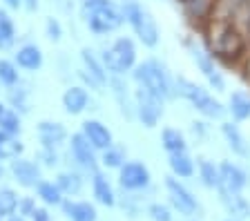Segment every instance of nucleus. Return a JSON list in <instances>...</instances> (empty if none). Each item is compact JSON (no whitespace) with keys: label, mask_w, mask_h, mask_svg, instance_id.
<instances>
[{"label":"nucleus","mask_w":250,"mask_h":221,"mask_svg":"<svg viewBox=\"0 0 250 221\" xmlns=\"http://www.w3.org/2000/svg\"><path fill=\"white\" fill-rule=\"evenodd\" d=\"M81 14H83L85 25L94 36L112 34L125 22L123 11L114 0H83Z\"/></svg>","instance_id":"f257e3e1"},{"label":"nucleus","mask_w":250,"mask_h":221,"mask_svg":"<svg viewBox=\"0 0 250 221\" xmlns=\"http://www.w3.org/2000/svg\"><path fill=\"white\" fill-rule=\"evenodd\" d=\"M132 79H134L136 85L150 90L152 94L161 96L163 100H170L177 96L174 79L170 76L166 65L161 60H156V58H147L143 63H136V67L132 69Z\"/></svg>","instance_id":"f03ea898"},{"label":"nucleus","mask_w":250,"mask_h":221,"mask_svg":"<svg viewBox=\"0 0 250 221\" xmlns=\"http://www.w3.org/2000/svg\"><path fill=\"white\" fill-rule=\"evenodd\" d=\"M121 11H123V20L132 27V32L139 38L141 45H146V47H156V45H159V40H161V36H159V25H156L154 16L141 5L139 0H127V2H123Z\"/></svg>","instance_id":"7ed1b4c3"},{"label":"nucleus","mask_w":250,"mask_h":221,"mask_svg":"<svg viewBox=\"0 0 250 221\" xmlns=\"http://www.w3.org/2000/svg\"><path fill=\"white\" fill-rule=\"evenodd\" d=\"M174 90L181 99H186L199 114L208 116V119H224L226 107L210 94L208 90H203L201 85H197L194 80L186 79V76H177L174 79Z\"/></svg>","instance_id":"20e7f679"},{"label":"nucleus","mask_w":250,"mask_h":221,"mask_svg":"<svg viewBox=\"0 0 250 221\" xmlns=\"http://www.w3.org/2000/svg\"><path fill=\"white\" fill-rule=\"evenodd\" d=\"M99 56L109 76H123L136 67V45L130 36L114 38L112 45L101 49Z\"/></svg>","instance_id":"39448f33"},{"label":"nucleus","mask_w":250,"mask_h":221,"mask_svg":"<svg viewBox=\"0 0 250 221\" xmlns=\"http://www.w3.org/2000/svg\"><path fill=\"white\" fill-rule=\"evenodd\" d=\"M163 103L166 100L161 96L152 94L150 90L136 85L134 90V119H139L141 125L146 127H156L163 116Z\"/></svg>","instance_id":"423d86ee"},{"label":"nucleus","mask_w":250,"mask_h":221,"mask_svg":"<svg viewBox=\"0 0 250 221\" xmlns=\"http://www.w3.org/2000/svg\"><path fill=\"white\" fill-rule=\"evenodd\" d=\"M166 190L170 197L172 208L183 217H197L201 215V203L197 201V197L192 195V190L183 183V179H177L174 174L166 177Z\"/></svg>","instance_id":"0eeeda50"},{"label":"nucleus","mask_w":250,"mask_h":221,"mask_svg":"<svg viewBox=\"0 0 250 221\" xmlns=\"http://www.w3.org/2000/svg\"><path fill=\"white\" fill-rule=\"evenodd\" d=\"M152 183V174L143 161H125L119 170V185L123 192H143Z\"/></svg>","instance_id":"6e6552de"},{"label":"nucleus","mask_w":250,"mask_h":221,"mask_svg":"<svg viewBox=\"0 0 250 221\" xmlns=\"http://www.w3.org/2000/svg\"><path fill=\"white\" fill-rule=\"evenodd\" d=\"M188 52H190V56H192L197 69L203 74V79L210 83V87H212L214 92H224L226 90V79H224V74L217 69L212 56H210L208 52H203V47H199L197 42H188Z\"/></svg>","instance_id":"1a4fd4ad"},{"label":"nucleus","mask_w":250,"mask_h":221,"mask_svg":"<svg viewBox=\"0 0 250 221\" xmlns=\"http://www.w3.org/2000/svg\"><path fill=\"white\" fill-rule=\"evenodd\" d=\"M69 154H72V159L76 161L78 168L85 170V172H89V174L96 172V170L101 168L99 150H96V147H94L81 132L72 134V139H69Z\"/></svg>","instance_id":"9d476101"},{"label":"nucleus","mask_w":250,"mask_h":221,"mask_svg":"<svg viewBox=\"0 0 250 221\" xmlns=\"http://www.w3.org/2000/svg\"><path fill=\"white\" fill-rule=\"evenodd\" d=\"M9 174L14 181L25 190H34L42 181V168L38 161H31L25 157H16L9 161Z\"/></svg>","instance_id":"9b49d317"},{"label":"nucleus","mask_w":250,"mask_h":221,"mask_svg":"<svg viewBox=\"0 0 250 221\" xmlns=\"http://www.w3.org/2000/svg\"><path fill=\"white\" fill-rule=\"evenodd\" d=\"M219 172H221V188L230 190V192H244V188L250 183L248 172L234 161H221Z\"/></svg>","instance_id":"f8f14e48"},{"label":"nucleus","mask_w":250,"mask_h":221,"mask_svg":"<svg viewBox=\"0 0 250 221\" xmlns=\"http://www.w3.org/2000/svg\"><path fill=\"white\" fill-rule=\"evenodd\" d=\"M81 134H83V137L87 139L99 152L107 150V147L114 143L112 130H109L105 123L96 121V119H87V121H83V125H81Z\"/></svg>","instance_id":"ddd939ff"},{"label":"nucleus","mask_w":250,"mask_h":221,"mask_svg":"<svg viewBox=\"0 0 250 221\" xmlns=\"http://www.w3.org/2000/svg\"><path fill=\"white\" fill-rule=\"evenodd\" d=\"M107 87L112 90L116 105H119L121 114L125 119H134V92H130L127 83L123 80V76H109Z\"/></svg>","instance_id":"4468645a"},{"label":"nucleus","mask_w":250,"mask_h":221,"mask_svg":"<svg viewBox=\"0 0 250 221\" xmlns=\"http://www.w3.org/2000/svg\"><path fill=\"white\" fill-rule=\"evenodd\" d=\"M89 183H92V197H94V201H96V203L105 205V208H114V205L119 203L116 190H114V185L109 183L107 177H105V172H101V170L92 172Z\"/></svg>","instance_id":"2eb2a0df"},{"label":"nucleus","mask_w":250,"mask_h":221,"mask_svg":"<svg viewBox=\"0 0 250 221\" xmlns=\"http://www.w3.org/2000/svg\"><path fill=\"white\" fill-rule=\"evenodd\" d=\"M36 132H38L41 147H54V150H58V147L69 139L67 127L58 121H41L36 127Z\"/></svg>","instance_id":"dca6fc26"},{"label":"nucleus","mask_w":250,"mask_h":221,"mask_svg":"<svg viewBox=\"0 0 250 221\" xmlns=\"http://www.w3.org/2000/svg\"><path fill=\"white\" fill-rule=\"evenodd\" d=\"M62 107H65V112L72 116H78L83 114L85 110L89 107V92L85 85H69L67 90L62 92Z\"/></svg>","instance_id":"f3484780"},{"label":"nucleus","mask_w":250,"mask_h":221,"mask_svg":"<svg viewBox=\"0 0 250 221\" xmlns=\"http://www.w3.org/2000/svg\"><path fill=\"white\" fill-rule=\"evenodd\" d=\"M61 210L69 221H96L99 219L96 205L89 203V201L72 199V197H65V201L61 203Z\"/></svg>","instance_id":"a211bd4d"},{"label":"nucleus","mask_w":250,"mask_h":221,"mask_svg":"<svg viewBox=\"0 0 250 221\" xmlns=\"http://www.w3.org/2000/svg\"><path fill=\"white\" fill-rule=\"evenodd\" d=\"M81 63H83V72L89 74V76L99 83L101 90H103V87H107L109 74H107V69H105V65H103V60H101L99 54L92 52L89 47L81 49Z\"/></svg>","instance_id":"6ab92c4d"},{"label":"nucleus","mask_w":250,"mask_h":221,"mask_svg":"<svg viewBox=\"0 0 250 221\" xmlns=\"http://www.w3.org/2000/svg\"><path fill=\"white\" fill-rule=\"evenodd\" d=\"M14 60L22 72H38L42 67L45 58H42V49L38 47L36 42H25V45H21L16 49Z\"/></svg>","instance_id":"aec40b11"},{"label":"nucleus","mask_w":250,"mask_h":221,"mask_svg":"<svg viewBox=\"0 0 250 221\" xmlns=\"http://www.w3.org/2000/svg\"><path fill=\"white\" fill-rule=\"evenodd\" d=\"M221 134H224L228 147L232 150V154H237L239 159H250V143L246 141L244 132L239 130V125L232 121L221 123Z\"/></svg>","instance_id":"412c9836"},{"label":"nucleus","mask_w":250,"mask_h":221,"mask_svg":"<svg viewBox=\"0 0 250 221\" xmlns=\"http://www.w3.org/2000/svg\"><path fill=\"white\" fill-rule=\"evenodd\" d=\"M217 192H219V201L224 203V208L228 210L230 217H234V219L250 217V203L246 201V197L241 192H230L226 188H219Z\"/></svg>","instance_id":"4be33fe9"},{"label":"nucleus","mask_w":250,"mask_h":221,"mask_svg":"<svg viewBox=\"0 0 250 221\" xmlns=\"http://www.w3.org/2000/svg\"><path fill=\"white\" fill-rule=\"evenodd\" d=\"M56 185L61 188V192L65 197H78L81 195V190L85 185V179L83 174L78 172V170H61L56 174Z\"/></svg>","instance_id":"5701e85b"},{"label":"nucleus","mask_w":250,"mask_h":221,"mask_svg":"<svg viewBox=\"0 0 250 221\" xmlns=\"http://www.w3.org/2000/svg\"><path fill=\"white\" fill-rule=\"evenodd\" d=\"M167 165H170V172L177 179H192L194 172H197V163L188 152L167 154Z\"/></svg>","instance_id":"b1692460"},{"label":"nucleus","mask_w":250,"mask_h":221,"mask_svg":"<svg viewBox=\"0 0 250 221\" xmlns=\"http://www.w3.org/2000/svg\"><path fill=\"white\" fill-rule=\"evenodd\" d=\"M34 190H36V199L42 201V205H47V208H61V203L65 201V195L61 192L56 181L42 179Z\"/></svg>","instance_id":"393cba45"},{"label":"nucleus","mask_w":250,"mask_h":221,"mask_svg":"<svg viewBox=\"0 0 250 221\" xmlns=\"http://www.w3.org/2000/svg\"><path fill=\"white\" fill-rule=\"evenodd\" d=\"M197 174H199V179H201V183L206 185V188H210V190L221 188V172H219V165L214 163V161L201 157L197 161Z\"/></svg>","instance_id":"a878e982"},{"label":"nucleus","mask_w":250,"mask_h":221,"mask_svg":"<svg viewBox=\"0 0 250 221\" xmlns=\"http://www.w3.org/2000/svg\"><path fill=\"white\" fill-rule=\"evenodd\" d=\"M125 161H127V150L119 143H112L107 150L99 152V163L105 170H121L125 165Z\"/></svg>","instance_id":"bb28decb"},{"label":"nucleus","mask_w":250,"mask_h":221,"mask_svg":"<svg viewBox=\"0 0 250 221\" xmlns=\"http://www.w3.org/2000/svg\"><path fill=\"white\" fill-rule=\"evenodd\" d=\"M161 145L167 154L188 152V139L177 127H163L161 130Z\"/></svg>","instance_id":"cd10ccee"},{"label":"nucleus","mask_w":250,"mask_h":221,"mask_svg":"<svg viewBox=\"0 0 250 221\" xmlns=\"http://www.w3.org/2000/svg\"><path fill=\"white\" fill-rule=\"evenodd\" d=\"M226 110L232 114V119L237 123L248 121L250 119V96L246 92H232L228 99V107Z\"/></svg>","instance_id":"c85d7f7f"},{"label":"nucleus","mask_w":250,"mask_h":221,"mask_svg":"<svg viewBox=\"0 0 250 221\" xmlns=\"http://www.w3.org/2000/svg\"><path fill=\"white\" fill-rule=\"evenodd\" d=\"M16 42V25L11 20L9 11L5 7H0V52H7L9 47H14Z\"/></svg>","instance_id":"c756f323"},{"label":"nucleus","mask_w":250,"mask_h":221,"mask_svg":"<svg viewBox=\"0 0 250 221\" xmlns=\"http://www.w3.org/2000/svg\"><path fill=\"white\" fill-rule=\"evenodd\" d=\"M21 85V67L16 65V60L9 58H0V87H16Z\"/></svg>","instance_id":"7c9ffc66"},{"label":"nucleus","mask_w":250,"mask_h":221,"mask_svg":"<svg viewBox=\"0 0 250 221\" xmlns=\"http://www.w3.org/2000/svg\"><path fill=\"white\" fill-rule=\"evenodd\" d=\"M7 99H9V110H16L21 116L29 112V90H25L22 85L9 87L7 90Z\"/></svg>","instance_id":"2f4dec72"},{"label":"nucleus","mask_w":250,"mask_h":221,"mask_svg":"<svg viewBox=\"0 0 250 221\" xmlns=\"http://www.w3.org/2000/svg\"><path fill=\"white\" fill-rule=\"evenodd\" d=\"M0 132L7 134V137L18 139L22 132V116L16 110H9V107H7V112L0 116Z\"/></svg>","instance_id":"473e14b6"},{"label":"nucleus","mask_w":250,"mask_h":221,"mask_svg":"<svg viewBox=\"0 0 250 221\" xmlns=\"http://www.w3.org/2000/svg\"><path fill=\"white\" fill-rule=\"evenodd\" d=\"M22 152H25V145L21 139L7 137L0 132V161H11L16 157H22Z\"/></svg>","instance_id":"72a5a7b5"},{"label":"nucleus","mask_w":250,"mask_h":221,"mask_svg":"<svg viewBox=\"0 0 250 221\" xmlns=\"http://www.w3.org/2000/svg\"><path fill=\"white\" fill-rule=\"evenodd\" d=\"M18 192H16L14 188H7V185H2L0 188V217L2 219H7V217H14L16 210H18Z\"/></svg>","instance_id":"f704fd0d"},{"label":"nucleus","mask_w":250,"mask_h":221,"mask_svg":"<svg viewBox=\"0 0 250 221\" xmlns=\"http://www.w3.org/2000/svg\"><path fill=\"white\" fill-rule=\"evenodd\" d=\"M36 159H38V163H41V168H56L61 163L58 150H54V147H41Z\"/></svg>","instance_id":"c9c22d12"},{"label":"nucleus","mask_w":250,"mask_h":221,"mask_svg":"<svg viewBox=\"0 0 250 221\" xmlns=\"http://www.w3.org/2000/svg\"><path fill=\"white\" fill-rule=\"evenodd\" d=\"M147 217H150L152 221H172V210L166 203L154 201V203L147 205Z\"/></svg>","instance_id":"e433bc0d"},{"label":"nucleus","mask_w":250,"mask_h":221,"mask_svg":"<svg viewBox=\"0 0 250 221\" xmlns=\"http://www.w3.org/2000/svg\"><path fill=\"white\" fill-rule=\"evenodd\" d=\"M45 34H47V38L52 42H58L62 38V25H61V20L58 18H54V16H49L45 20Z\"/></svg>","instance_id":"4c0bfd02"},{"label":"nucleus","mask_w":250,"mask_h":221,"mask_svg":"<svg viewBox=\"0 0 250 221\" xmlns=\"http://www.w3.org/2000/svg\"><path fill=\"white\" fill-rule=\"evenodd\" d=\"M36 208H38V203L34 197H21V199H18V210H16V215L29 219V217L36 212Z\"/></svg>","instance_id":"58836bf2"},{"label":"nucleus","mask_w":250,"mask_h":221,"mask_svg":"<svg viewBox=\"0 0 250 221\" xmlns=\"http://www.w3.org/2000/svg\"><path fill=\"white\" fill-rule=\"evenodd\" d=\"M29 221H54L52 215H49V208L47 205H38L36 212L29 217Z\"/></svg>","instance_id":"ea45409f"},{"label":"nucleus","mask_w":250,"mask_h":221,"mask_svg":"<svg viewBox=\"0 0 250 221\" xmlns=\"http://www.w3.org/2000/svg\"><path fill=\"white\" fill-rule=\"evenodd\" d=\"M2 5H5V9H21L22 7V0H0Z\"/></svg>","instance_id":"a19ab883"},{"label":"nucleus","mask_w":250,"mask_h":221,"mask_svg":"<svg viewBox=\"0 0 250 221\" xmlns=\"http://www.w3.org/2000/svg\"><path fill=\"white\" fill-rule=\"evenodd\" d=\"M192 132H194V137H203L206 134V123H201V121H194L192 123Z\"/></svg>","instance_id":"79ce46f5"},{"label":"nucleus","mask_w":250,"mask_h":221,"mask_svg":"<svg viewBox=\"0 0 250 221\" xmlns=\"http://www.w3.org/2000/svg\"><path fill=\"white\" fill-rule=\"evenodd\" d=\"M22 7H25L27 11H38L41 2H38V0H22Z\"/></svg>","instance_id":"37998d69"},{"label":"nucleus","mask_w":250,"mask_h":221,"mask_svg":"<svg viewBox=\"0 0 250 221\" xmlns=\"http://www.w3.org/2000/svg\"><path fill=\"white\" fill-rule=\"evenodd\" d=\"M9 172V168H5V165H2V161H0V181L5 179V174Z\"/></svg>","instance_id":"c03bdc74"},{"label":"nucleus","mask_w":250,"mask_h":221,"mask_svg":"<svg viewBox=\"0 0 250 221\" xmlns=\"http://www.w3.org/2000/svg\"><path fill=\"white\" fill-rule=\"evenodd\" d=\"M5 221H29V219H25V217H18V215H14V217H7Z\"/></svg>","instance_id":"a18cd8bd"},{"label":"nucleus","mask_w":250,"mask_h":221,"mask_svg":"<svg viewBox=\"0 0 250 221\" xmlns=\"http://www.w3.org/2000/svg\"><path fill=\"white\" fill-rule=\"evenodd\" d=\"M5 112H7V105H5V103H2V100H0V116L5 114Z\"/></svg>","instance_id":"49530a36"},{"label":"nucleus","mask_w":250,"mask_h":221,"mask_svg":"<svg viewBox=\"0 0 250 221\" xmlns=\"http://www.w3.org/2000/svg\"><path fill=\"white\" fill-rule=\"evenodd\" d=\"M226 221H241V219H234V217H230V219H226Z\"/></svg>","instance_id":"de8ad7c7"},{"label":"nucleus","mask_w":250,"mask_h":221,"mask_svg":"<svg viewBox=\"0 0 250 221\" xmlns=\"http://www.w3.org/2000/svg\"><path fill=\"white\" fill-rule=\"evenodd\" d=\"M123 2H127V0H121V5H123Z\"/></svg>","instance_id":"09e8293b"},{"label":"nucleus","mask_w":250,"mask_h":221,"mask_svg":"<svg viewBox=\"0 0 250 221\" xmlns=\"http://www.w3.org/2000/svg\"><path fill=\"white\" fill-rule=\"evenodd\" d=\"M0 221H2V217H0Z\"/></svg>","instance_id":"8fccbe9b"}]
</instances>
